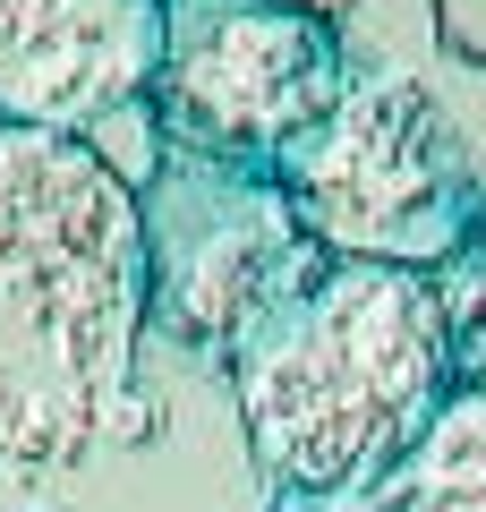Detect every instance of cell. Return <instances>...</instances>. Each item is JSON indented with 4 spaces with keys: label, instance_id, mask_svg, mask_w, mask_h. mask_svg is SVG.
<instances>
[{
    "label": "cell",
    "instance_id": "4",
    "mask_svg": "<svg viewBox=\"0 0 486 512\" xmlns=\"http://www.w3.org/2000/svg\"><path fill=\"white\" fill-rule=\"evenodd\" d=\"M350 60L333 18L282 0H171L162 9V111L214 154H290L342 103Z\"/></svg>",
    "mask_w": 486,
    "mask_h": 512
},
{
    "label": "cell",
    "instance_id": "1",
    "mask_svg": "<svg viewBox=\"0 0 486 512\" xmlns=\"http://www.w3.org/2000/svg\"><path fill=\"white\" fill-rule=\"evenodd\" d=\"M145 205L77 137L0 120V512H52L120 436Z\"/></svg>",
    "mask_w": 486,
    "mask_h": 512
},
{
    "label": "cell",
    "instance_id": "8",
    "mask_svg": "<svg viewBox=\"0 0 486 512\" xmlns=\"http://www.w3.org/2000/svg\"><path fill=\"white\" fill-rule=\"evenodd\" d=\"M77 146L94 154V163L111 171V180L128 188V197H145V180H154L162 171V120H154V103H120V111H103V120L86 128V137H77Z\"/></svg>",
    "mask_w": 486,
    "mask_h": 512
},
{
    "label": "cell",
    "instance_id": "6",
    "mask_svg": "<svg viewBox=\"0 0 486 512\" xmlns=\"http://www.w3.org/2000/svg\"><path fill=\"white\" fill-rule=\"evenodd\" d=\"M324 274H333L324 248L299 231V214H290L282 197H239V214L188 248L180 282H171V308H180V325L197 333L205 350H231V342L248 350L256 333H273Z\"/></svg>",
    "mask_w": 486,
    "mask_h": 512
},
{
    "label": "cell",
    "instance_id": "9",
    "mask_svg": "<svg viewBox=\"0 0 486 512\" xmlns=\"http://www.w3.org/2000/svg\"><path fill=\"white\" fill-rule=\"evenodd\" d=\"M427 26H435V52L452 69L486 77V0H427Z\"/></svg>",
    "mask_w": 486,
    "mask_h": 512
},
{
    "label": "cell",
    "instance_id": "3",
    "mask_svg": "<svg viewBox=\"0 0 486 512\" xmlns=\"http://www.w3.org/2000/svg\"><path fill=\"white\" fill-rule=\"evenodd\" d=\"M290 214L324 256L427 274L469 231V146L427 77L367 69L282 154Z\"/></svg>",
    "mask_w": 486,
    "mask_h": 512
},
{
    "label": "cell",
    "instance_id": "2",
    "mask_svg": "<svg viewBox=\"0 0 486 512\" xmlns=\"http://www.w3.org/2000/svg\"><path fill=\"white\" fill-rule=\"evenodd\" d=\"M452 402V308L427 274L333 265L239 350V427L282 495L376 487Z\"/></svg>",
    "mask_w": 486,
    "mask_h": 512
},
{
    "label": "cell",
    "instance_id": "10",
    "mask_svg": "<svg viewBox=\"0 0 486 512\" xmlns=\"http://www.w3.org/2000/svg\"><path fill=\"white\" fill-rule=\"evenodd\" d=\"M282 9H307V18H342L350 0H282Z\"/></svg>",
    "mask_w": 486,
    "mask_h": 512
},
{
    "label": "cell",
    "instance_id": "5",
    "mask_svg": "<svg viewBox=\"0 0 486 512\" xmlns=\"http://www.w3.org/2000/svg\"><path fill=\"white\" fill-rule=\"evenodd\" d=\"M162 77V0H0V120L86 137Z\"/></svg>",
    "mask_w": 486,
    "mask_h": 512
},
{
    "label": "cell",
    "instance_id": "7",
    "mask_svg": "<svg viewBox=\"0 0 486 512\" xmlns=\"http://www.w3.org/2000/svg\"><path fill=\"white\" fill-rule=\"evenodd\" d=\"M333 512H486V384H461L427 436Z\"/></svg>",
    "mask_w": 486,
    "mask_h": 512
}]
</instances>
